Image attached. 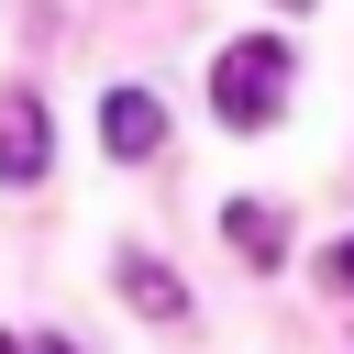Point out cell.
I'll list each match as a JSON object with an SVG mask.
<instances>
[{
	"mask_svg": "<svg viewBox=\"0 0 354 354\" xmlns=\"http://www.w3.org/2000/svg\"><path fill=\"white\" fill-rule=\"evenodd\" d=\"M288 77H299V55H288L277 33H243V44H221V66H210V111H221L232 133H254V122L288 111Z\"/></svg>",
	"mask_w": 354,
	"mask_h": 354,
	"instance_id": "1",
	"label": "cell"
},
{
	"mask_svg": "<svg viewBox=\"0 0 354 354\" xmlns=\"http://www.w3.org/2000/svg\"><path fill=\"white\" fill-rule=\"evenodd\" d=\"M55 166V122H44V100L33 88H0V188H33Z\"/></svg>",
	"mask_w": 354,
	"mask_h": 354,
	"instance_id": "2",
	"label": "cell"
},
{
	"mask_svg": "<svg viewBox=\"0 0 354 354\" xmlns=\"http://www.w3.org/2000/svg\"><path fill=\"white\" fill-rule=\"evenodd\" d=\"M100 144H111V155H155V144H166L155 88H111V100H100Z\"/></svg>",
	"mask_w": 354,
	"mask_h": 354,
	"instance_id": "3",
	"label": "cell"
},
{
	"mask_svg": "<svg viewBox=\"0 0 354 354\" xmlns=\"http://www.w3.org/2000/svg\"><path fill=\"white\" fill-rule=\"evenodd\" d=\"M111 277H122V299H133L144 321H188V288H177L155 254H111Z\"/></svg>",
	"mask_w": 354,
	"mask_h": 354,
	"instance_id": "4",
	"label": "cell"
},
{
	"mask_svg": "<svg viewBox=\"0 0 354 354\" xmlns=\"http://www.w3.org/2000/svg\"><path fill=\"white\" fill-rule=\"evenodd\" d=\"M221 232H232V254H254V266H277V254H288V221H277L266 199H232V210H221Z\"/></svg>",
	"mask_w": 354,
	"mask_h": 354,
	"instance_id": "5",
	"label": "cell"
},
{
	"mask_svg": "<svg viewBox=\"0 0 354 354\" xmlns=\"http://www.w3.org/2000/svg\"><path fill=\"white\" fill-rule=\"evenodd\" d=\"M321 277H332V288H343V299H354V232H343V243H332V254H321Z\"/></svg>",
	"mask_w": 354,
	"mask_h": 354,
	"instance_id": "6",
	"label": "cell"
},
{
	"mask_svg": "<svg viewBox=\"0 0 354 354\" xmlns=\"http://www.w3.org/2000/svg\"><path fill=\"white\" fill-rule=\"evenodd\" d=\"M33 354H77V343H55V332H44V343H33Z\"/></svg>",
	"mask_w": 354,
	"mask_h": 354,
	"instance_id": "7",
	"label": "cell"
},
{
	"mask_svg": "<svg viewBox=\"0 0 354 354\" xmlns=\"http://www.w3.org/2000/svg\"><path fill=\"white\" fill-rule=\"evenodd\" d=\"M0 354H33V343H11V332H0Z\"/></svg>",
	"mask_w": 354,
	"mask_h": 354,
	"instance_id": "8",
	"label": "cell"
},
{
	"mask_svg": "<svg viewBox=\"0 0 354 354\" xmlns=\"http://www.w3.org/2000/svg\"><path fill=\"white\" fill-rule=\"evenodd\" d=\"M277 11H299V0H277Z\"/></svg>",
	"mask_w": 354,
	"mask_h": 354,
	"instance_id": "9",
	"label": "cell"
}]
</instances>
